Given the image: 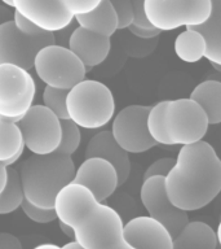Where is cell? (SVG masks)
Here are the masks:
<instances>
[{
	"label": "cell",
	"instance_id": "obj_33",
	"mask_svg": "<svg viewBox=\"0 0 221 249\" xmlns=\"http://www.w3.org/2000/svg\"><path fill=\"white\" fill-rule=\"evenodd\" d=\"M13 22H15L16 27L18 29L22 34L29 35V36H38V35H42L44 31L42 29H39L36 25L29 21L27 18H25L22 15H19L18 12L13 11Z\"/></svg>",
	"mask_w": 221,
	"mask_h": 249
},
{
	"label": "cell",
	"instance_id": "obj_27",
	"mask_svg": "<svg viewBox=\"0 0 221 249\" xmlns=\"http://www.w3.org/2000/svg\"><path fill=\"white\" fill-rule=\"evenodd\" d=\"M61 142L54 153L71 157L80 145V127L73 121L63 120L61 121Z\"/></svg>",
	"mask_w": 221,
	"mask_h": 249
},
{
	"label": "cell",
	"instance_id": "obj_19",
	"mask_svg": "<svg viewBox=\"0 0 221 249\" xmlns=\"http://www.w3.org/2000/svg\"><path fill=\"white\" fill-rule=\"evenodd\" d=\"M216 232L201 221L188 222L172 240V249H216Z\"/></svg>",
	"mask_w": 221,
	"mask_h": 249
},
{
	"label": "cell",
	"instance_id": "obj_5",
	"mask_svg": "<svg viewBox=\"0 0 221 249\" xmlns=\"http://www.w3.org/2000/svg\"><path fill=\"white\" fill-rule=\"evenodd\" d=\"M147 21L160 31L178 27H193L208 19L212 11L211 0H145Z\"/></svg>",
	"mask_w": 221,
	"mask_h": 249
},
{
	"label": "cell",
	"instance_id": "obj_21",
	"mask_svg": "<svg viewBox=\"0 0 221 249\" xmlns=\"http://www.w3.org/2000/svg\"><path fill=\"white\" fill-rule=\"evenodd\" d=\"M212 11L208 19L202 25L193 26L201 33L205 42V57L211 64L221 65V0H211Z\"/></svg>",
	"mask_w": 221,
	"mask_h": 249
},
{
	"label": "cell",
	"instance_id": "obj_45",
	"mask_svg": "<svg viewBox=\"0 0 221 249\" xmlns=\"http://www.w3.org/2000/svg\"><path fill=\"white\" fill-rule=\"evenodd\" d=\"M212 66L215 68L216 70H219V71H221V65H217V64H212Z\"/></svg>",
	"mask_w": 221,
	"mask_h": 249
},
{
	"label": "cell",
	"instance_id": "obj_15",
	"mask_svg": "<svg viewBox=\"0 0 221 249\" xmlns=\"http://www.w3.org/2000/svg\"><path fill=\"white\" fill-rule=\"evenodd\" d=\"M98 204L95 195L79 183L70 182L62 187L54 198L53 209L57 219L75 227Z\"/></svg>",
	"mask_w": 221,
	"mask_h": 249
},
{
	"label": "cell",
	"instance_id": "obj_28",
	"mask_svg": "<svg viewBox=\"0 0 221 249\" xmlns=\"http://www.w3.org/2000/svg\"><path fill=\"white\" fill-rule=\"evenodd\" d=\"M69 89H53V87H44L43 91V105L53 112L61 121L69 120L66 99H67Z\"/></svg>",
	"mask_w": 221,
	"mask_h": 249
},
{
	"label": "cell",
	"instance_id": "obj_40",
	"mask_svg": "<svg viewBox=\"0 0 221 249\" xmlns=\"http://www.w3.org/2000/svg\"><path fill=\"white\" fill-rule=\"evenodd\" d=\"M109 249H136L135 247H132L127 240H126V237H124L123 240L118 241L116 244H114L112 247H110Z\"/></svg>",
	"mask_w": 221,
	"mask_h": 249
},
{
	"label": "cell",
	"instance_id": "obj_44",
	"mask_svg": "<svg viewBox=\"0 0 221 249\" xmlns=\"http://www.w3.org/2000/svg\"><path fill=\"white\" fill-rule=\"evenodd\" d=\"M1 3H3L4 5H7V7L13 8V0H1Z\"/></svg>",
	"mask_w": 221,
	"mask_h": 249
},
{
	"label": "cell",
	"instance_id": "obj_8",
	"mask_svg": "<svg viewBox=\"0 0 221 249\" xmlns=\"http://www.w3.org/2000/svg\"><path fill=\"white\" fill-rule=\"evenodd\" d=\"M124 223L114 208L98 202L74 227L75 239L85 249H109L124 239Z\"/></svg>",
	"mask_w": 221,
	"mask_h": 249
},
{
	"label": "cell",
	"instance_id": "obj_18",
	"mask_svg": "<svg viewBox=\"0 0 221 249\" xmlns=\"http://www.w3.org/2000/svg\"><path fill=\"white\" fill-rule=\"evenodd\" d=\"M85 159L100 157L111 163L118 173L119 186L124 184L131 173V160L129 153L126 152L116 143L111 131L104 130L93 135L85 148Z\"/></svg>",
	"mask_w": 221,
	"mask_h": 249
},
{
	"label": "cell",
	"instance_id": "obj_2",
	"mask_svg": "<svg viewBox=\"0 0 221 249\" xmlns=\"http://www.w3.org/2000/svg\"><path fill=\"white\" fill-rule=\"evenodd\" d=\"M75 165L70 156L34 155L21 165L19 177L25 200L40 208H53L62 187L73 182Z\"/></svg>",
	"mask_w": 221,
	"mask_h": 249
},
{
	"label": "cell",
	"instance_id": "obj_43",
	"mask_svg": "<svg viewBox=\"0 0 221 249\" xmlns=\"http://www.w3.org/2000/svg\"><path fill=\"white\" fill-rule=\"evenodd\" d=\"M216 240H217V244H219L221 247V222H220V223H219V226H217Z\"/></svg>",
	"mask_w": 221,
	"mask_h": 249
},
{
	"label": "cell",
	"instance_id": "obj_13",
	"mask_svg": "<svg viewBox=\"0 0 221 249\" xmlns=\"http://www.w3.org/2000/svg\"><path fill=\"white\" fill-rule=\"evenodd\" d=\"M13 9L48 33L63 30L74 21L61 0H13Z\"/></svg>",
	"mask_w": 221,
	"mask_h": 249
},
{
	"label": "cell",
	"instance_id": "obj_36",
	"mask_svg": "<svg viewBox=\"0 0 221 249\" xmlns=\"http://www.w3.org/2000/svg\"><path fill=\"white\" fill-rule=\"evenodd\" d=\"M0 249H22V244L15 235L9 232H0Z\"/></svg>",
	"mask_w": 221,
	"mask_h": 249
},
{
	"label": "cell",
	"instance_id": "obj_6",
	"mask_svg": "<svg viewBox=\"0 0 221 249\" xmlns=\"http://www.w3.org/2000/svg\"><path fill=\"white\" fill-rule=\"evenodd\" d=\"M205 110L190 97L167 100L164 128L171 145H188L205 138L208 130Z\"/></svg>",
	"mask_w": 221,
	"mask_h": 249
},
{
	"label": "cell",
	"instance_id": "obj_42",
	"mask_svg": "<svg viewBox=\"0 0 221 249\" xmlns=\"http://www.w3.org/2000/svg\"><path fill=\"white\" fill-rule=\"evenodd\" d=\"M34 249H63L62 247H58L56 244H50V243H46V244L36 245Z\"/></svg>",
	"mask_w": 221,
	"mask_h": 249
},
{
	"label": "cell",
	"instance_id": "obj_37",
	"mask_svg": "<svg viewBox=\"0 0 221 249\" xmlns=\"http://www.w3.org/2000/svg\"><path fill=\"white\" fill-rule=\"evenodd\" d=\"M8 178V166L5 163L0 162V194L3 192L4 187L7 184Z\"/></svg>",
	"mask_w": 221,
	"mask_h": 249
},
{
	"label": "cell",
	"instance_id": "obj_3",
	"mask_svg": "<svg viewBox=\"0 0 221 249\" xmlns=\"http://www.w3.org/2000/svg\"><path fill=\"white\" fill-rule=\"evenodd\" d=\"M66 107L69 120L87 130L104 127L115 114L111 89L95 79H83L70 89Z\"/></svg>",
	"mask_w": 221,
	"mask_h": 249
},
{
	"label": "cell",
	"instance_id": "obj_35",
	"mask_svg": "<svg viewBox=\"0 0 221 249\" xmlns=\"http://www.w3.org/2000/svg\"><path fill=\"white\" fill-rule=\"evenodd\" d=\"M128 30L132 35H135L139 39H145V40H149V39H155L158 36L162 31L159 29H155V27H139L135 26V25H131L128 27Z\"/></svg>",
	"mask_w": 221,
	"mask_h": 249
},
{
	"label": "cell",
	"instance_id": "obj_34",
	"mask_svg": "<svg viewBox=\"0 0 221 249\" xmlns=\"http://www.w3.org/2000/svg\"><path fill=\"white\" fill-rule=\"evenodd\" d=\"M131 4L132 9H133V23L132 25L139 27H147V29L153 27L145 15V8H143L145 0H131Z\"/></svg>",
	"mask_w": 221,
	"mask_h": 249
},
{
	"label": "cell",
	"instance_id": "obj_30",
	"mask_svg": "<svg viewBox=\"0 0 221 249\" xmlns=\"http://www.w3.org/2000/svg\"><path fill=\"white\" fill-rule=\"evenodd\" d=\"M118 18V30L128 29L133 23V9L131 0H110Z\"/></svg>",
	"mask_w": 221,
	"mask_h": 249
},
{
	"label": "cell",
	"instance_id": "obj_26",
	"mask_svg": "<svg viewBox=\"0 0 221 249\" xmlns=\"http://www.w3.org/2000/svg\"><path fill=\"white\" fill-rule=\"evenodd\" d=\"M167 100H162L150 107V110L147 113V130L149 134L154 139L157 144H164L171 145L168 136H167L166 128H164V110H166Z\"/></svg>",
	"mask_w": 221,
	"mask_h": 249
},
{
	"label": "cell",
	"instance_id": "obj_14",
	"mask_svg": "<svg viewBox=\"0 0 221 249\" xmlns=\"http://www.w3.org/2000/svg\"><path fill=\"white\" fill-rule=\"evenodd\" d=\"M73 182L87 187L98 202H105L119 187L118 173L111 163L100 157H89L75 169Z\"/></svg>",
	"mask_w": 221,
	"mask_h": 249
},
{
	"label": "cell",
	"instance_id": "obj_16",
	"mask_svg": "<svg viewBox=\"0 0 221 249\" xmlns=\"http://www.w3.org/2000/svg\"><path fill=\"white\" fill-rule=\"evenodd\" d=\"M123 232L126 240L136 249H172L174 237L170 231L150 215L129 219Z\"/></svg>",
	"mask_w": 221,
	"mask_h": 249
},
{
	"label": "cell",
	"instance_id": "obj_7",
	"mask_svg": "<svg viewBox=\"0 0 221 249\" xmlns=\"http://www.w3.org/2000/svg\"><path fill=\"white\" fill-rule=\"evenodd\" d=\"M36 85L29 70L0 64V120L18 122L32 107Z\"/></svg>",
	"mask_w": 221,
	"mask_h": 249
},
{
	"label": "cell",
	"instance_id": "obj_29",
	"mask_svg": "<svg viewBox=\"0 0 221 249\" xmlns=\"http://www.w3.org/2000/svg\"><path fill=\"white\" fill-rule=\"evenodd\" d=\"M21 209L23 210V213L26 214V217L29 219H31L32 222H36V223H50V222L57 219V215H56V212H54L53 208H50V209L40 208V206L31 204L27 200H23Z\"/></svg>",
	"mask_w": 221,
	"mask_h": 249
},
{
	"label": "cell",
	"instance_id": "obj_10",
	"mask_svg": "<svg viewBox=\"0 0 221 249\" xmlns=\"http://www.w3.org/2000/svg\"><path fill=\"white\" fill-rule=\"evenodd\" d=\"M49 44H56L54 33L44 31L38 36H29L16 27L13 19L0 23V64H12L30 71L34 69L36 53Z\"/></svg>",
	"mask_w": 221,
	"mask_h": 249
},
{
	"label": "cell",
	"instance_id": "obj_41",
	"mask_svg": "<svg viewBox=\"0 0 221 249\" xmlns=\"http://www.w3.org/2000/svg\"><path fill=\"white\" fill-rule=\"evenodd\" d=\"M63 249H85L83 248L79 243H78L77 240H71L70 243H67V244H65L63 247H62Z\"/></svg>",
	"mask_w": 221,
	"mask_h": 249
},
{
	"label": "cell",
	"instance_id": "obj_24",
	"mask_svg": "<svg viewBox=\"0 0 221 249\" xmlns=\"http://www.w3.org/2000/svg\"><path fill=\"white\" fill-rule=\"evenodd\" d=\"M174 52L184 62L193 64L199 61L205 57V38L193 27H186L185 31L180 33L174 39Z\"/></svg>",
	"mask_w": 221,
	"mask_h": 249
},
{
	"label": "cell",
	"instance_id": "obj_12",
	"mask_svg": "<svg viewBox=\"0 0 221 249\" xmlns=\"http://www.w3.org/2000/svg\"><path fill=\"white\" fill-rule=\"evenodd\" d=\"M140 198L151 218L160 222L172 237H174L189 222L188 212L178 209L168 197L163 177L143 179L140 190Z\"/></svg>",
	"mask_w": 221,
	"mask_h": 249
},
{
	"label": "cell",
	"instance_id": "obj_17",
	"mask_svg": "<svg viewBox=\"0 0 221 249\" xmlns=\"http://www.w3.org/2000/svg\"><path fill=\"white\" fill-rule=\"evenodd\" d=\"M67 48L89 69L101 65L108 58L111 42L109 36L78 26L70 34Z\"/></svg>",
	"mask_w": 221,
	"mask_h": 249
},
{
	"label": "cell",
	"instance_id": "obj_22",
	"mask_svg": "<svg viewBox=\"0 0 221 249\" xmlns=\"http://www.w3.org/2000/svg\"><path fill=\"white\" fill-rule=\"evenodd\" d=\"M190 99L205 110L209 124H221V82L207 79L198 83L190 93Z\"/></svg>",
	"mask_w": 221,
	"mask_h": 249
},
{
	"label": "cell",
	"instance_id": "obj_11",
	"mask_svg": "<svg viewBox=\"0 0 221 249\" xmlns=\"http://www.w3.org/2000/svg\"><path fill=\"white\" fill-rule=\"evenodd\" d=\"M149 110V105H128L115 114L112 120V136L128 153H142L157 145L147 130Z\"/></svg>",
	"mask_w": 221,
	"mask_h": 249
},
{
	"label": "cell",
	"instance_id": "obj_39",
	"mask_svg": "<svg viewBox=\"0 0 221 249\" xmlns=\"http://www.w3.org/2000/svg\"><path fill=\"white\" fill-rule=\"evenodd\" d=\"M58 226H60V230L62 231V233H65L66 236L70 237V239H73V240L75 239V231H74V229L71 226L66 225V223L60 221H58Z\"/></svg>",
	"mask_w": 221,
	"mask_h": 249
},
{
	"label": "cell",
	"instance_id": "obj_25",
	"mask_svg": "<svg viewBox=\"0 0 221 249\" xmlns=\"http://www.w3.org/2000/svg\"><path fill=\"white\" fill-rule=\"evenodd\" d=\"M25 195H23L22 183L19 173L13 167H8L7 184L3 192L0 194V215L13 213L15 210L21 208Z\"/></svg>",
	"mask_w": 221,
	"mask_h": 249
},
{
	"label": "cell",
	"instance_id": "obj_4",
	"mask_svg": "<svg viewBox=\"0 0 221 249\" xmlns=\"http://www.w3.org/2000/svg\"><path fill=\"white\" fill-rule=\"evenodd\" d=\"M34 70L48 87L70 89L85 79L87 68L65 46L49 44L39 51L34 60Z\"/></svg>",
	"mask_w": 221,
	"mask_h": 249
},
{
	"label": "cell",
	"instance_id": "obj_1",
	"mask_svg": "<svg viewBox=\"0 0 221 249\" xmlns=\"http://www.w3.org/2000/svg\"><path fill=\"white\" fill-rule=\"evenodd\" d=\"M164 187L178 209L193 212L208 205L221 192V159L215 148L205 140L182 145Z\"/></svg>",
	"mask_w": 221,
	"mask_h": 249
},
{
	"label": "cell",
	"instance_id": "obj_23",
	"mask_svg": "<svg viewBox=\"0 0 221 249\" xmlns=\"http://www.w3.org/2000/svg\"><path fill=\"white\" fill-rule=\"evenodd\" d=\"M25 149L23 136L17 122L0 120V162L12 166Z\"/></svg>",
	"mask_w": 221,
	"mask_h": 249
},
{
	"label": "cell",
	"instance_id": "obj_38",
	"mask_svg": "<svg viewBox=\"0 0 221 249\" xmlns=\"http://www.w3.org/2000/svg\"><path fill=\"white\" fill-rule=\"evenodd\" d=\"M12 18H13V12L9 9V7L0 4V23L5 22V21H9V19Z\"/></svg>",
	"mask_w": 221,
	"mask_h": 249
},
{
	"label": "cell",
	"instance_id": "obj_9",
	"mask_svg": "<svg viewBox=\"0 0 221 249\" xmlns=\"http://www.w3.org/2000/svg\"><path fill=\"white\" fill-rule=\"evenodd\" d=\"M25 148L32 155L54 153L61 142V120L43 104L32 105L17 122Z\"/></svg>",
	"mask_w": 221,
	"mask_h": 249
},
{
	"label": "cell",
	"instance_id": "obj_20",
	"mask_svg": "<svg viewBox=\"0 0 221 249\" xmlns=\"http://www.w3.org/2000/svg\"><path fill=\"white\" fill-rule=\"evenodd\" d=\"M78 26L111 38L118 31V18L110 0H102L100 5L85 15L74 16Z\"/></svg>",
	"mask_w": 221,
	"mask_h": 249
},
{
	"label": "cell",
	"instance_id": "obj_31",
	"mask_svg": "<svg viewBox=\"0 0 221 249\" xmlns=\"http://www.w3.org/2000/svg\"><path fill=\"white\" fill-rule=\"evenodd\" d=\"M65 8L73 16L85 15L100 5L102 0H61Z\"/></svg>",
	"mask_w": 221,
	"mask_h": 249
},
{
	"label": "cell",
	"instance_id": "obj_32",
	"mask_svg": "<svg viewBox=\"0 0 221 249\" xmlns=\"http://www.w3.org/2000/svg\"><path fill=\"white\" fill-rule=\"evenodd\" d=\"M174 165V159H171V157H163V159L157 160L147 166L146 171L143 173V179L150 178V177H163L164 178L170 173Z\"/></svg>",
	"mask_w": 221,
	"mask_h": 249
}]
</instances>
